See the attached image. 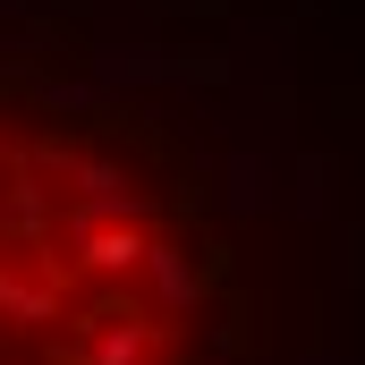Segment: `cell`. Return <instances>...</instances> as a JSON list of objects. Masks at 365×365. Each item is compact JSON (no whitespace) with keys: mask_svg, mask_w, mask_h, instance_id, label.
I'll use <instances>...</instances> for the list:
<instances>
[{"mask_svg":"<svg viewBox=\"0 0 365 365\" xmlns=\"http://www.w3.org/2000/svg\"><path fill=\"white\" fill-rule=\"evenodd\" d=\"M238 264L145 119L0 86V365H221Z\"/></svg>","mask_w":365,"mask_h":365,"instance_id":"obj_1","label":"cell"}]
</instances>
